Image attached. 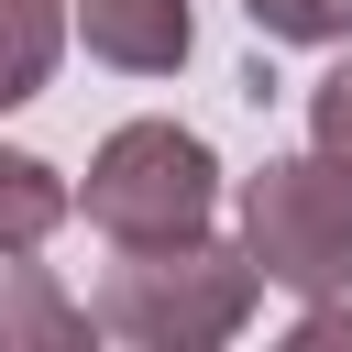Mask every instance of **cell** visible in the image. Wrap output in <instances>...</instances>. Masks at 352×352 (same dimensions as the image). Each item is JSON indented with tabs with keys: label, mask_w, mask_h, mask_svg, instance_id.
<instances>
[{
	"label": "cell",
	"mask_w": 352,
	"mask_h": 352,
	"mask_svg": "<svg viewBox=\"0 0 352 352\" xmlns=\"http://www.w3.org/2000/svg\"><path fill=\"white\" fill-rule=\"evenodd\" d=\"M253 297H264V275L198 231V242L121 253L88 319H99V330H121V341H143V352H209V341H231V330L253 319Z\"/></svg>",
	"instance_id": "cell-1"
},
{
	"label": "cell",
	"mask_w": 352,
	"mask_h": 352,
	"mask_svg": "<svg viewBox=\"0 0 352 352\" xmlns=\"http://www.w3.org/2000/svg\"><path fill=\"white\" fill-rule=\"evenodd\" d=\"M209 209H220V154H209L187 121H121V132L88 154V220H99L121 253L198 242Z\"/></svg>",
	"instance_id": "cell-2"
},
{
	"label": "cell",
	"mask_w": 352,
	"mask_h": 352,
	"mask_svg": "<svg viewBox=\"0 0 352 352\" xmlns=\"http://www.w3.org/2000/svg\"><path fill=\"white\" fill-rule=\"evenodd\" d=\"M242 264L286 297H341L352 286V165L286 154L242 176Z\"/></svg>",
	"instance_id": "cell-3"
},
{
	"label": "cell",
	"mask_w": 352,
	"mask_h": 352,
	"mask_svg": "<svg viewBox=\"0 0 352 352\" xmlns=\"http://www.w3.org/2000/svg\"><path fill=\"white\" fill-rule=\"evenodd\" d=\"M77 33H88V55L121 66V77H176L187 44H198L187 0H77Z\"/></svg>",
	"instance_id": "cell-4"
},
{
	"label": "cell",
	"mask_w": 352,
	"mask_h": 352,
	"mask_svg": "<svg viewBox=\"0 0 352 352\" xmlns=\"http://www.w3.org/2000/svg\"><path fill=\"white\" fill-rule=\"evenodd\" d=\"M66 209H77L66 176H55L44 154H11V143H0V253H44V242L66 231Z\"/></svg>",
	"instance_id": "cell-5"
},
{
	"label": "cell",
	"mask_w": 352,
	"mask_h": 352,
	"mask_svg": "<svg viewBox=\"0 0 352 352\" xmlns=\"http://www.w3.org/2000/svg\"><path fill=\"white\" fill-rule=\"evenodd\" d=\"M55 55H66V0H0V110L44 99Z\"/></svg>",
	"instance_id": "cell-6"
},
{
	"label": "cell",
	"mask_w": 352,
	"mask_h": 352,
	"mask_svg": "<svg viewBox=\"0 0 352 352\" xmlns=\"http://www.w3.org/2000/svg\"><path fill=\"white\" fill-rule=\"evenodd\" d=\"M66 341H88V319H77L22 253H0V352H66Z\"/></svg>",
	"instance_id": "cell-7"
},
{
	"label": "cell",
	"mask_w": 352,
	"mask_h": 352,
	"mask_svg": "<svg viewBox=\"0 0 352 352\" xmlns=\"http://www.w3.org/2000/svg\"><path fill=\"white\" fill-rule=\"evenodd\" d=\"M242 11H253L264 44H330V33H352V0H242Z\"/></svg>",
	"instance_id": "cell-8"
},
{
	"label": "cell",
	"mask_w": 352,
	"mask_h": 352,
	"mask_svg": "<svg viewBox=\"0 0 352 352\" xmlns=\"http://www.w3.org/2000/svg\"><path fill=\"white\" fill-rule=\"evenodd\" d=\"M308 143H319L330 165H352V66H330V77L308 88Z\"/></svg>",
	"instance_id": "cell-9"
}]
</instances>
